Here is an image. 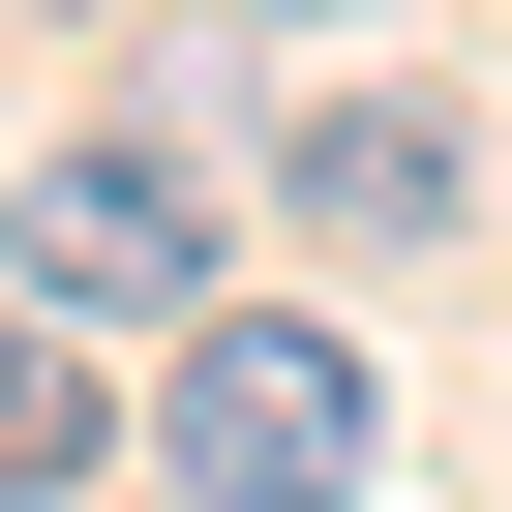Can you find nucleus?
Instances as JSON below:
<instances>
[{
    "label": "nucleus",
    "mask_w": 512,
    "mask_h": 512,
    "mask_svg": "<svg viewBox=\"0 0 512 512\" xmlns=\"http://www.w3.org/2000/svg\"><path fill=\"white\" fill-rule=\"evenodd\" d=\"M362 482H392V392H362L332 302H211V332H151V512H362Z\"/></svg>",
    "instance_id": "1"
},
{
    "label": "nucleus",
    "mask_w": 512,
    "mask_h": 512,
    "mask_svg": "<svg viewBox=\"0 0 512 512\" xmlns=\"http://www.w3.org/2000/svg\"><path fill=\"white\" fill-rule=\"evenodd\" d=\"M0 302H61L91 362H121V332H211V302H241V181H211L181 121L31 151V181H0Z\"/></svg>",
    "instance_id": "2"
},
{
    "label": "nucleus",
    "mask_w": 512,
    "mask_h": 512,
    "mask_svg": "<svg viewBox=\"0 0 512 512\" xmlns=\"http://www.w3.org/2000/svg\"><path fill=\"white\" fill-rule=\"evenodd\" d=\"M452 211H482V121L452 91H332L302 121V241H332V272H422Z\"/></svg>",
    "instance_id": "3"
},
{
    "label": "nucleus",
    "mask_w": 512,
    "mask_h": 512,
    "mask_svg": "<svg viewBox=\"0 0 512 512\" xmlns=\"http://www.w3.org/2000/svg\"><path fill=\"white\" fill-rule=\"evenodd\" d=\"M121 452H151V422L91 392V332H61V302H0V512H91Z\"/></svg>",
    "instance_id": "4"
},
{
    "label": "nucleus",
    "mask_w": 512,
    "mask_h": 512,
    "mask_svg": "<svg viewBox=\"0 0 512 512\" xmlns=\"http://www.w3.org/2000/svg\"><path fill=\"white\" fill-rule=\"evenodd\" d=\"M241 31H362V0H241Z\"/></svg>",
    "instance_id": "5"
},
{
    "label": "nucleus",
    "mask_w": 512,
    "mask_h": 512,
    "mask_svg": "<svg viewBox=\"0 0 512 512\" xmlns=\"http://www.w3.org/2000/svg\"><path fill=\"white\" fill-rule=\"evenodd\" d=\"M0 31H61V0H0Z\"/></svg>",
    "instance_id": "6"
}]
</instances>
